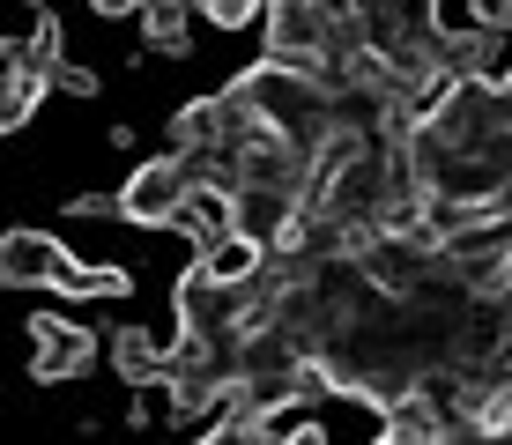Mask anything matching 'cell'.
<instances>
[{"label":"cell","mask_w":512,"mask_h":445,"mask_svg":"<svg viewBox=\"0 0 512 445\" xmlns=\"http://www.w3.org/2000/svg\"><path fill=\"white\" fill-rule=\"evenodd\" d=\"M186 186H201V178H193V164H186L179 149H171V156H149V164H134V178L119 186V216L141 223V230H164L171 216H179Z\"/></svg>","instance_id":"1"},{"label":"cell","mask_w":512,"mask_h":445,"mask_svg":"<svg viewBox=\"0 0 512 445\" xmlns=\"http://www.w3.org/2000/svg\"><path fill=\"white\" fill-rule=\"evenodd\" d=\"M30 379L38 386H60V379H82V371L97 364V334L90 327H75V319H60V312H38L30 319Z\"/></svg>","instance_id":"2"},{"label":"cell","mask_w":512,"mask_h":445,"mask_svg":"<svg viewBox=\"0 0 512 445\" xmlns=\"http://www.w3.org/2000/svg\"><path fill=\"white\" fill-rule=\"evenodd\" d=\"M67 267V245L45 230H0V290H52Z\"/></svg>","instance_id":"3"},{"label":"cell","mask_w":512,"mask_h":445,"mask_svg":"<svg viewBox=\"0 0 512 445\" xmlns=\"http://www.w3.org/2000/svg\"><path fill=\"white\" fill-rule=\"evenodd\" d=\"M193 267H201L208 282H223V290H245V282L268 267V245H253L245 230H223V238H208L201 253H193Z\"/></svg>","instance_id":"4"},{"label":"cell","mask_w":512,"mask_h":445,"mask_svg":"<svg viewBox=\"0 0 512 445\" xmlns=\"http://www.w3.org/2000/svg\"><path fill=\"white\" fill-rule=\"evenodd\" d=\"M164 230H179V238H193V253H201L208 238H223V230H238V216H231V186H186L179 216H171Z\"/></svg>","instance_id":"5"},{"label":"cell","mask_w":512,"mask_h":445,"mask_svg":"<svg viewBox=\"0 0 512 445\" xmlns=\"http://www.w3.org/2000/svg\"><path fill=\"white\" fill-rule=\"evenodd\" d=\"M164 356H171V342L149 334V327H119L112 334V371L127 386H164Z\"/></svg>","instance_id":"6"},{"label":"cell","mask_w":512,"mask_h":445,"mask_svg":"<svg viewBox=\"0 0 512 445\" xmlns=\"http://www.w3.org/2000/svg\"><path fill=\"white\" fill-rule=\"evenodd\" d=\"M134 23H141V45L149 52H171V60H179L193 45V0H141Z\"/></svg>","instance_id":"7"},{"label":"cell","mask_w":512,"mask_h":445,"mask_svg":"<svg viewBox=\"0 0 512 445\" xmlns=\"http://www.w3.org/2000/svg\"><path fill=\"white\" fill-rule=\"evenodd\" d=\"M45 297H75V305H90V297H127V267H90V260H67L60 275H52Z\"/></svg>","instance_id":"8"},{"label":"cell","mask_w":512,"mask_h":445,"mask_svg":"<svg viewBox=\"0 0 512 445\" xmlns=\"http://www.w3.org/2000/svg\"><path fill=\"white\" fill-rule=\"evenodd\" d=\"M38 97L45 89L30 82V75H15V67H0V134H15L30 112H38Z\"/></svg>","instance_id":"9"},{"label":"cell","mask_w":512,"mask_h":445,"mask_svg":"<svg viewBox=\"0 0 512 445\" xmlns=\"http://www.w3.org/2000/svg\"><path fill=\"white\" fill-rule=\"evenodd\" d=\"M104 149H112V156H134V149H141V134L127 127V119H112V127H104Z\"/></svg>","instance_id":"10"}]
</instances>
